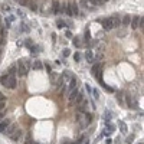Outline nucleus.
I'll use <instances>...</instances> for the list:
<instances>
[{
	"instance_id": "nucleus-22",
	"label": "nucleus",
	"mask_w": 144,
	"mask_h": 144,
	"mask_svg": "<svg viewBox=\"0 0 144 144\" xmlns=\"http://www.w3.org/2000/svg\"><path fill=\"white\" fill-rule=\"evenodd\" d=\"M118 124H120V128H121V133H122V134H125V133H127V125H125V122L118 121Z\"/></svg>"
},
{
	"instance_id": "nucleus-6",
	"label": "nucleus",
	"mask_w": 144,
	"mask_h": 144,
	"mask_svg": "<svg viewBox=\"0 0 144 144\" xmlns=\"http://www.w3.org/2000/svg\"><path fill=\"white\" fill-rule=\"evenodd\" d=\"M9 137H10V138H12L13 141H19V140L22 138V130L16 128V130H14V131H13V133H12Z\"/></svg>"
},
{
	"instance_id": "nucleus-30",
	"label": "nucleus",
	"mask_w": 144,
	"mask_h": 144,
	"mask_svg": "<svg viewBox=\"0 0 144 144\" xmlns=\"http://www.w3.org/2000/svg\"><path fill=\"white\" fill-rule=\"evenodd\" d=\"M62 55H64L65 58H66V56H69V55H71V50H69V49H64V52H62Z\"/></svg>"
},
{
	"instance_id": "nucleus-5",
	"label": "nucleus",
	"mask_w": 144,
	"mask_h": 144,
	"mask_svg": "<svg viewBox=\"0 0 144 144\" xmlns=\"http://www.w3.org/2000/svg\"><path fill=\"white\" fill-rule=\"evenodd\" d=\"M82 101H84V92H82V91H79V92L76 94V97L74 98V101L71 102V105H72V104L79 105V104H82Z\"/></svg>"
},
{
	"instance_id": "nucleus-14",
	"label": "nucleus",
	"mask_w": 144,
	"mask_h": 144,
	"mask_svg": "<svg viewBox=\"0 0 144 144\" xmlns=\"http://www.w3.org/2000/svg\"><path fill=\"white\" fill-rule=\"evenodd\" d=\"M127 102H128V107L131 108H137V101L133 97H127Z\"/></svg>"
},
{
	"instance_id": "nucleus-3",
	"label": "nucleus",
	"mask_w": 144,
	"mask_h": 144,
	"mask_svg": "<svg viewBox=\"0 0 144 144\" xmlns=\"http://www.w3.org/2000/svg\"><path fill=\"white\" fill-rule=\"evenodd\" d=\"M26 74H28V68H26V65H25V61L20 59V61L17 62V75L19 76H25Z\"/></svg>"
},
{
	"instance_id": "nucleus-32",
	"label": "nucleus",
	"mask_w": 144,
	"mask_h": 144,
	"mask_svg": "<svg viewBox=\"0 0 144 144\" xmlns=\"http://www.w3.org/2000/svg\"><path fill=\"white\" fill-rule=\"evenodd\" d=\"M85 40H86V42H89V40H91V38H89V30H86V32H85Z\"/></svg>"
},
{
	"instance_id": "nucleus-19",
	"label": "nucleus",
	"mask_w": 144,
	"mask_h": 144,
	"mask_svg": "<svg viewBox=\"0 0 144 144\" xmlns=\"http://www.w3.org/2000/svg\"><path fill=\"white\" fill-rule=\"evenodd\" d=\"M65 14H66V16H72V12H71V6H69V3H65Z\"/></svg>"
},
{
	"instance_id": "nucleus-1",
	"label": "nucleus",
	"mask_w": 144,
	"mask_h": 144,
	"mask_svg": "<svg viewBox=\"0 0 144 144\" xmlns=\"http://www.w3.org/2000/svg\"><path fill=\"white\" fill-rule=\"evenodd\" d=\"M0 82H2V85H4L6 88H9V89H14V88L17 86V79H16V75H9V74H4V75H2V78H0Z\"/></svg>"
},
{
	"instance_id": "nucleus-12",
	"label": "nucleus",
	"mask_w": 144,
	"mask_h": 144,
	"mask_svg": "<svg viewBox=\"0 0 144 144\" xmlns=\"http://www.w3.org/2000/svg\"><path fill=\"white\" fill-rule=\"evenodd\" d=\"M9 124H10V120H9V118H4L3 121L0 122V133H3L4 128H6V127L9 125Z\"/></svg>"
},
{
	"instance_id": "nucleus-35",
	"label": "nucleus",
	"mask_w": 144,
	"mask_h": 144,
	"mask_svg": "<svg viewBox=\"0 0 144 144\" xmlns=\"http://www.w3.org/2000/svg\"><path fill=\"white\" fill-rule=\"evenodd\" d=\"M117 100H118L120 102H121V104H122V92H120L118 95H117Z\"/></svg>"
},
{
	"instance_id": "nucleus-7",
	"label": "nucleus",
	"mask_w": 144,
	"mask_h": 144,
	"mask_svg": "<svg viewBox=\"0 0 144 144\" xmlns=\"http://www.w3.org/2000/svg\"><path fill=\"white\" fill-rule=\"evenodd\" d=\"M53 14H62V3L61 2H53Z\"/></svg>"
},
{
	"instance_id": "nucleus-18",
	"label": "nucleus",
	"mask_w": 144,
	"mask_h": 144,
	"mask_svg": "<svg viewBox=\"0 0 144 144\" xmlns=\"http://www.w3.org/2000/svg\"><path fill=\"white\" fill-rule=\"evenodd\" d=\"M43 68V64L40 61H35L33 62V69H42Z\"/></svg>"
},
{
	"instance_id": "nucleus-43",
	"label": "nucleus",
	"mask_w": 144,
	"mask_h": 144,
	"mask_svg": "<svg viewBox=\"0 0 144 144\" xmlns=\"http://www.w3.org/2000/svg\"><path fill=\"white\" fill-rule=\"evenodd\" d=\"M98 2H100V3H107L108 0H98Z\"/></svg>"
},
{
	"instance_id": "nucleus-23",
	"label": "nucleus",
	"mask_w": 144,
	"mask_h": 144,
	"mask_svg": "<svg viewBox=\"0 0 144 144\" xmlns=\"http://www.w3.org/2000/svg\"><path fill=\"white\" fill-rule=\"evenodd\" d=\"M48 2H43V6H42V9H40V12H42L43 14H48Z\"/></svg>"
},
{
	"instance_id": "nucleus-33",
	"label": "nucleus",
	"mask_w": 144,
	"mask_h": 144,
	"mask_svg": "<svg viewBox=\"0 0 144 144\" xmlns=\"http://www.w3.org/2000/svg\"><path fill=\"white\" fill-rule=\"evenodd\" d=\"M92 94H94V97H95V100H98V98H100V92H98L97 89H94Z\"/></svg>"
},
{
	"instance_id": "nucleus-42",
	"label": "nucleus",
	"mask_w": 144,
	"mask_h": 144,
	"mask_svg": "<svg viewBox=\"0 0 144 144\" xmlns=\"http://www.w3.org/2000/svg\"><path fill=\"white\" fill-rule=\"evenodd\" d=\"M105 143H107V144H111L112 140H111V138H107V141H105Z\"/></svg>"
},
{
	"instance_id": "nucleus-27",
	"label": "nucleus",
	"mask_w": 144,
	"mask_h": 144,
	"mask_svg": "<svg viewBox=\"0 0 144 144\" xmlns=\"http://www.w3.org/2000/svg\"><path fill=\"white\" fill-rule=\"evenodd\" d=\"M138 28H141V30L144 29V17H143V16L140 17V23H138Z\"/></svg>"
},
{
	"instance_id": "nucleus-28",
	"label": "nucleus",
	"mask_w": 144,
	"mask_h": 144,
	"mask_svg": "<svg viewBox=\"0 0 144 144\" xmlns=\"http://www.w3.org/2000/svg\"><path fill=\"white\" fill-rule=\"evenodd\" d=\"M19 2H20L22 6H26V7H28V6H29V2H30V0H19Z\"/></svg>"
},
{
	"instance_id": "nucleus-16",
	"label": "nucleus",
	"mask_w": 144,
	"mask_h": 144,
	"mask_svg": "<svg viewBox=\"0 0 144 144\" xmlns=\"http://www.w3.org/2000/svg\"><path fill=\"white\" fill-rule=\"evenodd\" d=\"M16 72H17V65H10V68H9V71H7V74L9 75H16Z\"/></svg>"
},
{
	"instance_id": "nucleus-44",
	"label": "nucleus",
	"mask_w": 144,
	"mask_h": 144,
	"mask_svg": "<svg viewBox=\"0 0 144 144\" xmlns=\"http://www.w3.org/2000/svg\"><path fill=\"white\" fill-rule=\"evenodd\" d=\"M138 144H143V141H141V143H138Z\"/></svg>"
},
{
	"instance_id": "nucleus-8",
	"label": "nucleus",
	"mask_w": 144,
	"mask_h": 144,
	"mask_svg": "<svg viewBox=\"0 0 144 144\" xmlns=\"http://www.w3.org/2000/svg\"><path fill=\"white\" fill-rule=\"evenodd\" d=\"M16 128H17V125H16V124H12V122H10V124H9V125H7L6 128H4L3 133H4V134H7V136H10V134L13 133V131H14Z\"/></svg>"
},
{
	"instance_id": "nucleus-2",
	"label": "nucleus",
	"mask_w": 144,
	"mask_h": 144,
	"mask_svg": "<svg viewBox=\"0 0 144 144\" xmlns=\"http://www.w3.org/2000/svg\"><path fill=\"white\" fill-rule=\"evenodd\" d=\"M91 72H92V75L95 76V78H98L101 82H102V65L95 64L92 66V69H91Z\"/></svg>"
},
{
	"instance_id": "nucleus-9",
	"label": "nucleus",
	"mask_w": 144,
	"mask_h": 144,
	"mask_svg": "<svg viewBox=\"0 0 144 144\" xmlns=\"http://www.w3.org/2000/svg\"><path fill=\"white\" fill-rule=\"evenodd\" d=\"M85 58H86V61L89 62V64H94V62H95V56H94V53H92V50L91 49H88L85 52Z\"/></svg>"
},
{
	"instance_id": "nucleus-20",
	"label": "nucleus",
	"mask_w": 144,
	"mask_h": 144,
	"mask_svg": "<svg viewBox=\"0 0 144 144\" xmlns=\"http://www.w3.org/2000/svg\"><path fill=\"white\" fill-rule=\"evenodd\" d=\"M72 42H74V45H75L76 48H81V39H79L78 36H75V38H72Z\"/></svg>"
},
{
	"instance_id": "nucleus-4",
	"label": "nucleus",
	"mask_w": 144,
	"mask_h": 144,
	"mask_svg": "<svg viewBox=\"0 0 144 144\" xmlns=\"http://www.w3.org/2000/svg\"><path fill=\"white\" fill-rule=\"evenodd\" d=\"M110 19V23H111V28H118L120 25H121V19L118 17V16H111V17H108Z\"/></svg>"
},
{
	"instance_id": "nucleus-15",
	"label": "nucleus",
	"mask_w": 144,
	"mask_h": 144,
	"mask_svg": "<svg viewBox=\"0 0 144 144\" xmlns=\"http://www.w3.org/2000/svg\"><path fill=\"white\" fill-rule=\"evenodd\" d=\"M102 28H104V30H111V23H110V19H104L102 20Z\"/></svg>"
},
{
	"instance_id": "nucleus-13",
	"label": "nucleus",
	"mask_w": 144,
	"mask_h": 144,
	"mask_svg": "<svg viewBox=\"0 0 144 144\" xmlns=\"http://www.w3.org/2000/svg\"><path fill=\"white\" fill-rule=\"evenodd\" d=\"M29 9H30V10H33V12H38L39 10V6H38V3H36L35 0H30V2H29Z\"/></svg>"
},
{
	"instance_id": "nucleus-45",
	"label": "nucleus",
	"mask_w": 144,
	"mask_h": 144,
	"mask_svg": "<svg viewBox=\"0 0 144 144\" xmlns=\"http://www.w3.org/2000/svg\"><path fill=\"white\" fill-rule=\"evenodd\" d=\"M75 144H81V143H75Z\"/></svg>"
},
{
	"instance_id": "nucleus-38",
	"label": "nucleus",
	"mask_w": 144,
	"mask_h": 144,
	"mask_svg": "<svg viewBox=\"0 0 144 144\" xmlns=\"http://www.w3.org/2000/svg\"><path fill=\"white\" fill-rule=\"evenodd\" d=\"M4 114H6V111H4V110H2V111H0V120L4 117Z\"/></svg>"
},
{
	"instance_id": "nucleus-40",
	"label": "nucleus",
	"mask_w": 144,
	"mask_h": 144,
	"mask_svg": "<svg viewBox=\"0 0 144 144\" xmlns=\"http://www.w3.org/2000/svg\"><path fill=\"white\" fill-rule=\"evenodd\" d=\"M0 101H6V98L3 97V94H2V92H0Z\"/></svg>"
},
{
	"instance_id": "nucleus-10",
	"label": "nucleus",
	"mask_w": 144,
	"mask_h": 144,
	"mask_svg": "<svg viewBox=\"0 0 144 144\" xmlns=\"http://www.w3.org/2000/svg\"><path fill=\"white\" fill-rule=\"evenodd\" d=\"M69 6H71V12H72V16H78V4H76V2H71L69 3Z\"/></svg>"
},
{
	"instance_id": "nucleus-29",
	"label": "nucleus",
	"mask_w": 144,
	"mask_h": 144,
	"mask_svg": "<svg viewBox=\"0 0 144 144\" xmlns=\"http://www.w3.org/2000/svg\"><path fill=\"white\" fill-rule=\"evenodd\" d=\"M25 144H32V137H30V134H28V137H26V141Z\"/></svg>"
},
{
	"instance_id": "nucleus-36",
	"label": "nucleus",
	"mask_w": 144,
	"mask_h": 144,
	"mask_svg": "<svg viewBox=\"0 0 144 144\" xmlns=\"http://www.w3.org/2000/svg\"><path fill=\"white\" fill-rule=\"evenodd\" d=\"M104 88H105V89L108 91V92H114V89H112L111 86H107V85H104Z\"/></svg>"
},
{
	"instance_id": "nucleus-41",
	"label": "nucleus",
	"mask_w": 144,
	"mask_h": 144,
	"mask_svg": "<svg viewBox=\"0 0 144 144\" xmlns=\"http://www.w3.org/2000/svg\"><path fill=\"white\" fill-rule=\"evenodd\" d=\"M2 10H9V6H2Z\"/></svg>"
},
{
	"instance_id": "nucleus-39",
	"label": "nucleus",
	"mask_w": 144,
	"mask_h": 144,
	"mask_svg": "<svg viewBox=\"0 0 144 144\" xmlns=\"http://www.w3.org/2000/svg\"><path fill=\"white\" fill-rule=\"evenodd\" d=\"M66 38H69V39H72V38H74V36H72V33L69 32V30L66 32Z\"/></svg>"
},
{
	"instance_id": "nucleus-34",
	"label": "nucleus",
	"mask_w": 144,
	"mask_h": 144,
	"mask_svg": "<svg viewBox=\"0 0 144 144\" xmlns=\"http://www.w3.org/2000/svg\"><path fill=\"white\" fill-rule=\"evenodd\" d=\"M133 140H134V136H130L128 138H127V144H131V143H133Z\"/></svg>"
},
{
	"instance_id": "nucleus-26",
	"label": "nucleus",
	"mask_w": 144,
	"mask_h": 144,
	"mask_svg": "<svg viewBox=\"0 0 144 144\" xmlns=\"http://www.w3.org/2000/svg\"><path fill=\"white\" fill-rule=\"evenodd\" d=\"M110 120H111V112H110V111H105V121L110 122Z\"/></svg>"
},
{
	"instance_id": "nucleus-25",
	"label": "nucleus",
	"mask_w": 144,
	"mask_h": 144,
	"mask_svg": "<svg viewBox=\"0 0 144 144\" xmlns=\"http://www.w3.org/2000/svg\"><path fill=\"white\" fill-rule=\"evenodd\" d=\"M74 59H75L76 62H79L81 59H82V55L79 53V52H76V53H74Z\"/></svg>"
},
{
	"instance_id": "nucleus-11",
	"label": "nucleus",
	"mask_w": 144,
	"mask_h": 144,
	"mask_svg": "<svg viewBox=\"0 0 144 144\" xmlns=\"http://www.w3.org/2000/svg\"><path fill=\"white\" fill-rule=\"evenodd\" d=\"M131 28L133 29H137L138 28V23H140V16H134V17H131Z\"/></svg>"
},
{
	"instance_id": "nucleus-37",
	"label": "nucleus",
	"mask_w": 144,
	"mask_h": 144,
	"mask_svg": "<svg viewBox=\"0 0 144 144\" xmlns=\"http://www.w3.org/2000/svg\"><path fill=\"white\" fill-rule=\"evenodd\" d=\"M4 101H0V111H2V110H4Z\"/></svg>"
},
{
	"instance_id": "nucleus-17",
	"label": "nucleus",
	"mask_w": 144,
	"mask_h": 144,
	"mask_svg": "<svg viewBox=\"0 0 144 144\" xmlns=\"http://www.w3.org/2000/svg\"><path fill=\"white\" fill-rule=\"evenodd\" d=\"M130 22H131V17H130V14H125V16L122 17L121 23H122L124 26H130Z\"/></svg>"
},
{
	"instance_id": "nucleus-21",
	"label": "nucleus",
	"mask_w": 144,
	"mask_h": 144,
	"mask_svg": "<svg viewBox=\"0 0 144 144\" xmlns=\"http://www.w3.org/2000/svg\"><path fill=\"white\" fill-rule=\"evenodd\" d=\"M56 26H58L59 29H61V28H65V26H66V22L62 20V19H58V20H56Z\"/></svg>"
},
{
	"instance_id": "nucleus-24",
	"label": "nucleus",
	"mask_w": 144,
	"mask_h": 144,
	"mask_svg": "<svg viewBox=\"0 0 144 144\" xmlns=\"http://www.w3.org/2000/svg\"><path fill=\"white\" fill-rule=\"evenodd\" d=\"M29 49L32 50V53H38V52L40 50V46H36V45H32V46L29 48Z\"/></svg>"
},
{
	"instance_id": "nucleus-31",
	"label": "nucleus",
	"mask_w": 144,
	"mask_h": 144,
	"mask_svg": "<svg viewBox=\"0 0 144 144\" xmlns=\"http://www.w3.org/2000/svg\"><path fill=\"white\" fill-rule=\"evenodd\" d=\"M25 45H26V48H30V46H32V45H33V43H32V40H30V39H26Z\"/></svg>"
}]
</instances>
